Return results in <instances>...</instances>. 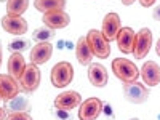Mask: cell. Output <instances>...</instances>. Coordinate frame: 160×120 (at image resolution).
<instances>
[{
    "label": "cell",
    "instance_id": "1",
    "mask_svg": "<svg viewBox=\"0 0 160 120\" xmlns=\"http://www.w3.org/2000/svg\"><path fill=\"white\" fill-rule=\"evenodd\" d=\"M112 72L117 78H120L123 83L136 82L139 77V71L135 62H131L127 58H115L112 61Z\"/></svg>",
    "mask_w": 160,
    "mask_h": 120
},
{
    "label": "cell",
    "instance_id": "2",
    "mask_svg": "<svg viewBox=\"0 0 160 120\" xmlns=\"http://www.w3.org/2000/svg\"><path fill=\"white\" fill-rule=\"evenodd\" d=\"M51 83L55 85L56 88H64V87H68L71 82H72V78H74V68H72V64L68 62V61H61L58 64L53 66V69H51Z\"/></svg>",
    "mask_w": 160,
    "mask_h": 120
},
{
    "label": "cell",
    "instance_id": "3",
    "mask_svg": "<svg viewBox=\"0 0 160 120\" xmlns=\"http://www.w3.org/2000/svg\"><path fill=\"white\" fill-rule=\"evenodd\" d=\"M85 38H87V43H88L91 53H93L96 58L106 59V58L111 55V45H109V42L104 38V35H102L99 31L91 29Z\"/></svg>",
    "mask_w": 160,
    "mask_h": 120
},
{
    "label": "cell",
    "instance_id": "4",
    "mask_svg": "<svg viewBox=\"0 0 160 120\" xmlns=\"http://www.w3.org/2000/svg\"><path fill=\"white\" fill-rule=\"evenodd\" d=\"M123 95H125L127 101H130L133 104H142L149 98V88L144 87V83H139V82L123 83Z\"/></svg>",
    "mask_w": 160,
    "mask_h": 120
},
{
    "label": "cell",
    "instance_id": "5",
    "mask_svg": "<svg viewBox=\"0 0 160 120\" xmlns=\"http://www.w3.org/2000/svg\"><path fill=\"white\" fill-rule=\"evenodd\" d=\"M19 85H21V90L26 91V93H32L38 88L40 85V71H38V66L35 64H28L26 69L19 78Z\"/></svg>",
    "mask_w": 160,
    "mask_h": 120
},
{
    "label": "cell",
    "instance_id": "6",
    "mask_svg": "<svg viewBox=\"0 0 160 120\" xmlns=\"http://www.w3.org/2000/svg\"><path fill=\"white\" fill-rule=\"evenodd\" d=\"M152 47V32L148 28H142L135 38V47H133V55L136 59H144Z\"/></svg>",
    "mask_w": 160,
    "mask_h": 120
},
{
    "label": "cell",
    "instance_id": "7",
    "mask_svg": "<svg viewBox=\"0 0 160 120\" xmlns=\"http://www.w3.org/2000/svg\"><path fill=\"white\" fill-rule=\"evenodd\" d=\"M101 112H102V101L98 98H88L80 104L77 115L80 120H96Z\"/></svg>",
    "mask_w": 160,
    "mask_h": 120
},
{
    "label": "cell",
    "instance_id": "8",
    "mask_svg": "<svg viewBox=\"0 0 160 120\" xmlns=\"http://www.w3.org/2000/svg\"><path fill=\"white\" fill-rule=\"evenodd\" d=\"M21 91V85L16 78L10 74H0V96L3 101H10L16 98Z\"/></svg>",
    "mask_w": 160,
    "mask_h": 120
},
{
    "label": "cell",
    "instance_id": "9",
    "mask_svg": "<svg viewBox=\"0 0 160 120\" xmlns=\"http://www.w3.org/2000/svg\"><path fill=\"white\" fill-rule=\"evenodd\" d=\"M43 22H45V26L51 28L53 31H56V29L68 28L71 22V18L64 10H53V11L43 13Z\"/></svg>",
    "mask_w": 160,
    "mask_h": 120
},
{
    "label": "cell",
    "instance_id": "10",
    "mask_svg": "<svg viewBox=\"0 0 160 120\" xmlns=\"http://www.w3.org/2000/svg\"><path fill=\"white\" fill-rule=\"evenodd\" d=\"M122 29L120 28V18L117 13H108L102 19V29H101V34L104 35V38L108 42H112V40L117 38V34L118 31Z\"/></svg>",
    "mask_w": 160,
    "mask_h": 120
},
{
    "label": "cell",
    "instance_id": "11",
    "mask_svg": "<svg viewBox=\"0 0 160 120\" xmlns=\"http://www.w3.org/2000/svg\"><path fill=\"white\" fill-rule=\"evenodd\" d=\"M2 28L11 35H24L28 32V21L21 16H11L7 15L2 18Z\"/></svg>",
    "mask_w": 160,
    "mask_h": 120
},
{
    "label": "cell",
    "instance_id": "12",
    "mask_svg": "<svg viewBox=\"0 0 160 120\" xmlns=\"http://www.w3.org/2000/svg\"><path fill=\"white\" fill-rule=\"evenodd\" d=\"M139 75L142 77L146 87H157L160 83V66L155 61H146Z\"/></svg>",
    "mask_w": 160,
    "mask_h": 120
},
{
    "label": "cell",
    "instance_id": "13",
    "mask_svg": "<svg viewBox=\"0 0 160 120\" xmlns=\"http://www.w3.org/2000/svg\"><path fill=\"white\" fill-rule=\"evenodd\" d=\"M53 53V45L50 42H38L32 50H31V62L35 66H42L48 62Z\"/></svg>",
    "mask_w": 160,
    "mask_h": 120
},
{
    "label": "cell",
    "instance_id": "14",
    "mask_svg": "<svg viewBox=\"0 0 160 120\" xmlns=\"http://www.w3.org/2000/svg\"><path fill=\"white\" fill-rule=\"evenodd\" d=\"M108 71L102 64L99 62H93L88 66V80L93 87H98V88H102L108 83Z\"/></svg>",
    "mask_w": 160,
    "mask_h": 120
},
{
    "label": "cell",
    "instance_id": "15",
    "mask_svg": "<svg viewBox=\"0 0 160 120\" xmlns=\"http://www.w3.org/2000/svg\"><path fill=\"white\" fill-rule=\"evenodd\" d=\"M135 38H136V34L131 28H122L117 34V45H118V50L125 53V55H130L133 51V47H135Z\"/></svg>",
    "mask_w": 160,
    "mask_h": 120
},
{
    "label": "cell",
    "instance_id": "16",
    "mask_svg": "<svg viewBox=\"0 0 160 120\" xmlns=\"http://www.w3.org/2000/svg\"><path fill=\"white\" fill-rule=\"evenodd\" d=\"M80 93L77 91H64L56 96L55 99V108L56 109H64V111H72L74 108L80 104Z\"/></svg>",
    "mask_w": 160,
    "mask_h": 120
},
{
    "label": "cell",
    "instance_id": "17",
    "mask_svg": "<svg viewBox=\"0 0 160 120\" xmlns=\"http://www.w3.org/2000/svg\"><path fill=\"white\" fill-rule=\"evenodd\" d=\"M26 66L28 64H26L21 53H13V55L10 56V59H8V74L19 82V78H21L24 69H26Z\"/></svg>",
    "mask_w": 160,
    "mask_h": 120
},
{
    "label": "cell",
    "instance_id": "18",
    "mask_svg": "<svg viewBox=\"0 0 160 120\" xmlns=\"http://www.w3.org/2000/svg\"><path fill=\"white\" fill-rule=\"evenodd\" d=\"M75 55H77V59L82 66H90L91 64V58H93V53L87 43V38L82 37L78 38V42L75 45Z\"/></svg>",
    "mask_w": 160,
    "mask_h": 120
},
{
    "label": "cell",
    "instance_id": "19",
    "mask_svg": "<svg viewBox=\"0 0 160 120\" xmlns=\"http://www.w3.org/2000/svg\"><path fill=\"white\" fill-rule=\"evenodd\" d=\"M34 7L40 13H48L53 10H62L66 7V0H35Z\"/></svg>",
    "mask_w": 160,
    "mask_h": 120
},
{
    "label": "cell",
    "instance_id": "20",
    "mask_svg": "<svg viewBox=\"0 0 160 120\" xmlns=\"http://www.w3.org/2000/svg\"><path fill=\"white\" fill-rule=\"evenodd\" d=\"M7 111L8 112H28L31 111V102L29 99H26L24 96H16V98H13L8 101L7 104Z\"/></svg>",
    "mask_w": 160,
    "mask_h": 120
},
{
    "label": "cell",
    "instance_id": "21",
    "mask_svg": "<svg viewBox=\"0 0 160 120\" xmlns=\"http://www.w3.org/2000/svg\"><path fill=\"white\" fill-rule=\"evenodd\" d=\"M29 0H8L7 2V15L11 16H21L28 10Z\"/></svg>",
    "mask_w": 160,
    "mask_h": 120
},
{
    "label": "cell",
    "instance_id": "22",
    "mask_svg": "<svg viewBox=\"0 0 160 120\" xmlns=\"http://www.w3.org/2000/svg\"><path fill=\"white\" fill-rule=\"evenodd\" d=\"M32 38L37 42H48V40L55 38V31L48 26H42V28H37L32 34Z\"/></svg>",
    "mask_w": 160,
    "mask_h": 120
},
{
    "label": "cell",
    "instance_id": "23",
    "mask_svg": "<svg viewBox=\"0 0 160 120\" xmlns=\"http://www.w3.org/2000/svg\"><path fill=\"white\" fill-rule=\"evenodd\" d=\"M31 48V42L24 37H18V38H13L11 42L8 43V50L11 53H21Z\"/></svg>",
    "mask_w": 160,
    "mask_h": 120
},
{
    "label": "cell",
    "instance_id": "24",
    "mask_svg": "<svg viewBox=\"0 0 160 120\" xmlns=\"http://www.w3.org/2000/svg\"><path fill=\"white\" fill-rule=\"evenodd\" d=\"M7 120H32V117L28 112H10Z\"/></svg>",
    "mask_w": 160,
    "mask_h": 120
},
{
    "label": "cell",
    "instance_id": "25",
    "mask_svg": "<svg viewBox=\"0 0 160 120\" xmlns=\"http://www.w3.org/2000/svg\"><path fill=\"white\" fill-rule=\"evenodd\" d=\"M56 117L59 120H71V112L69 111H64V109H56Z\"/></svg>",
    "mask_w": 160,
    "mask_h": 120
},
{
    "label": "cell",
    "instance_id": "26",
    "mask_svg": "<svg viewBox=\"0 0 160 120\" xmlns=\"http://www.w3.org/2000/svg\"><path fill=\"white\" fill-rule=\"evenodd\" d=\"M102 111H104V114L108 115V117H114V112H112V106L109 104V102H106V104H102Z\"/></svg>",
    "mask_w": 160,
    "mask_h": 120
},
{
    "label": "cell",
    "instance_id": "27",
    "mask_svg": "<svg viewBox=\"0 0 160 120\" xmlns=\"http://www.w3.org/2000/svg\"><path fill=\"white\" fill-rule=\"evenodd\" d=\"M139 3L142 7H146V8H149V7H152L155 3V0H139Z\"/></svg>",
    "mask_w": 160,
    "mask_h": 120
},
{
    "label": "cell",
    "instance_id": "28",
    "mask_svg": "<svg viewBox=\"0 0 160 120\" xmlns=\"http://www.w3.org/2000/svg\"><path fill=\"white\" fill-rule=\"evenodd\" d=\"M152 16H154V19H157V21H160V5L152 11Z\"/></svg>",
    "mask_w": 160,
    "mask_h": 120
},
{
    "label": "cell",
    "instance_id": "29",
    "mask_svg": "<svg viewBox=\"0 0 160 120\" xmlns=\"http://www.w3.org/2000/svg\"><path fill=\"white\" fill-rule=\"evenodd\" d=\"M3 118H7V111L3 108H0V120H3Z\"/></svg>",
    "mask_w": 160,
    "mask_h": 120
},
{
    "label": "cell",
    "instance_id": "30",
    "mask_svg": "<svg viewBox=\"0 0 160 120\" xmlns=\"http://www.w3.org/2000/svg\"><path fill=\"white\" fill-rule=\"evenodd\" d=\"M155 51H157V56H160V38L157 40V45H155Z\"/></svg>",
    "mask_w": 160,
    "mask_h": 120
},
{
    "label": "cell",
    "instance_id": "31",
    "mask_svg": "<svg viewBox=\"0 0 160 120\" xmlns=\"http://www.w3.org/2000/svg\"><path fill=\"white\" fill-rule=\"evenodd\" d=\"M135 2H136V0H122V3H123V5H133Z\"/></svg>",
    "mask_w": 160,
    "mask_h": 120
},
{
    "label": "cell",
    "instance_id": "32",
    "mask_svg": "<svg viewBox=\"0 0 160 120\" xmlns=\"http://www.w3.org/2000/svg\"><path fill=\"white\" fill-rule=\"evenodd\" d=\"M0 64H2V42H0Z\"/></svg>",
    "mask_w": 160,
    "mask_h": 120
},
{
    "label": "cell",
    "instance_id": "33",
    "mask_svg": "<svg viewBox=\"0 0 160 120\" xmlns=\"http://www.w3.org/2000/svg\"><path fill=\"white\" fill-rule=\"evenodd\" d=\"M0 2H8V0H0Z\"/></svg>",
    "mask_w": 160,
    "mask_h": 120
},
{
    "label": "cell",
    "instance_id": "34",
    "mask_svg": "<svg viewBox=\"0 0 160 120\" xmlns=\"http://www.w3.org/2000/svg\"><path fill=\"white\" fill-rule=\"evenodd\" d=\"M130 120H139V118H130Z\"/></svg>",
    "mask_w": 160,
    "mask_h": 120
},
{
    "label": "cell",
    "instance_id": "35",
    "mask_svg": "<svg viewBox=\"0 0 160 120\" xmlns=\"http://www.w3.org/2000/svg\"><path fill=\"white\" fill-rule=\"evenodd\" d=\"M157 120H160V115H158V117H157Z\"/></svg>",
    "mask_w": 160,
    "mask_h": 120
},
{
    "label": "cell",
    "instance_id": "36",
    "mask_svg": "<svg viewBox=\"0 0 160 120\" xmlns=\"http://www.w3.org/2000/svg\"><path fill=\"white\" fill-rule=\"evenodd\" d=\"M0 101H3V99H2V96H0Z\"/></svg>",
    "mask_w": 160,
    "mask_h": 120
}]
</instances>
